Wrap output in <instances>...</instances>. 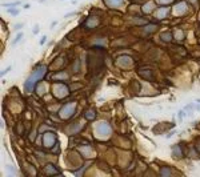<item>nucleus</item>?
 I'll list each match as a JSON object with an SVG mask.
<instances>
[{"label":"nucleus","instance_id":"obj_1","mask_svg":"<svg viewBox=\"0 0 200 177\" xmlns=\"http://www.w3.org/2000/svg\"><path fill=\"white\" fill-rule=\"evenodd\" d=\"M44 72H45V67H40L39 69H36V71L33 72V75L28 79V81H27V84H25V88H27V89H28V91L32 89V84L35 83L36 80H39L41 76L44 75Z\"/></svg>","mask_w":200,"mask_h":177},{"label":"nucleus","instance_id":"obj_2","mask_svg":"<svg viewBox=\"0 0 200 177\" xmlns=\"http://www.w3.org/2000/svg\"><path fill=\"white\" fill-rule=\"evenodd\" d=\"M99 129H100V132H104V134H108V133H109V126L107 125V124H101Z\"/></svg>","mask_w":200,"mask_h":177},{"label":"nucleus","instance_id":"obj_3","mask_svg":"<svg viewBox=\"0 0 200 177\" xmlns=\"http://www.w3.org/2000/svg\"><path fill=\"white\" fill-rule=\"evenodd\" d=\"M161 175H163V176H170L171 175L170 169H168V168H163V169H161Z\"/></svg>","mask_w":200,"mask_h":177},{"label":"nucleus","instance_id":"obj_4","mask_svg":"<svg viewBox=\"0 0 200 177\" xmlns=\"http://www.w3.org/2000/svg\"><path fill=\"white\" fill-rule=\"evenodd\" d=\"M121 1H123V0H108V3H109V4H112V5H119Z\"/></svg>","mask_w":200,"mask_h":177},{"label":"nucleus","instance_id":"obj_5","mask_svg":"<svg viewBox=\"0 0 200 177\" xmlns=\"http://www.w3.org/2000/svg\"><path fill=\"white\" fill-rule=\"evenodd\" d=\"M21 37H23V33H19V35H17V37H16V39H15V40H13V43H12V44H16V43H19Z\"/></svg>","mask_w":200,"mask_h":177},{"label":"nucleus","instance_id":"obj_6","mask_svg":"<svg viewBox=\"0 0 200 177\" xmlns=\"http://www.w3.org/2000/svg\"><path fill=\"white\" fill-rule=\"evenodd\" d=\"M9 12L12 13V15H17V13H19V11H17V9H16V11H15V9H9Z\"/></svg>","mask_w":200,"mask_h":177},{"label":"nucleus","instance_id":"obj_7","mask_svg":"<svg viewBox=\"0 0 200 177\" xmlns=\"http://www.w3.org/2000/svg\"><path fill=\"white\" fill-rule=\"evenodd\" d=\"M45 39H47V37H45V36H43V37H41V40H40V44H44V43H45Z\"/></svg>","mask_w":200,"mask_h":177},{"label":"nucleus","instance_id":"obj_8","mask_svg":"<svg viewBox=\"0 0 200 177\" xmlns=\"http://www.w3.org/2000/svg\"><path fill=\"white\" fill-rule=\"evenodd\" d=\"M183 116H184V112H183V111H180V112H179V118H183Z\"/></svg>","mask_w":200,"mask_h":177},{"label":"nucleus","instance_id":"obj_9","mask_svg":"<svg viewBox=\"0 0 200 177\" xmlns=\"http://www.w3.org/2000/svg\"><path fill=\"white\" fill-rule=\"evenodd\" d=\"M37 32H39V27H37V25H35V29H33V33H37Z\"/></svg>","mask_w":200,"mask_h":177},{"label":"nucleus","instance_id":"obj_10","mask_svg":"<svg viewBox=\"0 0 200 177\" xmlns=\"http://www.w3.org/2000/svg\"><path fill=\"white\" fill-rule=\"evenodd\" d=\"M8 71H9V68H7L5 71H3V72H1V75H5V73H7V72H8Z\"/></svg>","mask_w":200,"mask_h":177}]
</instances>
